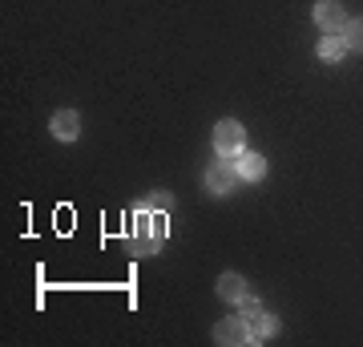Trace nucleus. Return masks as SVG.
Segmentation results:
<instances>
[{
    "instance_id": "12",
    "label": "nucleus",
    "mask_w": 363,
    "mask_h": 347,
    "mask_svg": "<svg viewBox=\"0 0 363 347\" xmlns=\"http://www.w3.org/2000/svg\"><path fill=\"white\" fill-rule=\"evenodd\" d=\"M145 210L166 214V210H169V194H166V190H154V194H150V202H145Z\"/></svg>"
},
{
    "instance_id": "1",
    "label": "nucleus",
    "mask_w": 363,
    "mask_h": 347,
    "mask_svg": "<svg viewBox=\"0 0 363 347\" xmlns=\"http://www.w3.org/2000/svg\"><path fill=\"white\" fill-rule=\"evenodd\" d=\"M242 142H247V133H242V126H238V121H230V117H226V121H218V126H214V145H218L222 158H238V154H242Z\"/></svg>"
},
{
    "instance_id": "6",
    "label": "nucleus",
    "mask_w": 363,
    "mask_h": 347,
    "mask_svg": "<svg viewBox=\"0 0 363 347\" xmlns=\"http://www.w3.org/2000/svg\"><path fill=\"white\" fill-rule=\"evenodd\" d=\"M52 138H61V142H77V133H81V117L73 114V109H61V114L52 117Z\"/></svg>"
},
{
    "instance_id": "9",
    "label": "nucleus",
    "mask_w": 363,
    "mask_h": 347,
    "mask_svg": "<svg viewBox=\"0 0 363 347\" xmlns=\"http://www.w3.org/2000/svg\"><path fill=\"white\" fill-rule=\"evenodd\" d=\"M343 53H347V40L339 37V33H327V37L319 40V57H323V61H331V65H335L339 57H343Z\"/></svg>"
},
{
    "instance_id": "8",
    "label": "nucleus",
    "mask_w": 363,
    "mask_h": 347,
    "mask_svg": "<svg viewBox=\"0 0 363 347\" xmlns=\"http://www.w3.org/2000/svg\"><path fill=\"white\" fill-rule=\"evenodd\" d=\"M218 299H226V303H242V299H247V279L234 275V270H226V275L218 279Z\"/></svg>"
},
{
    "instance_id": "5",
    "label": "nucleus",
    "mask_w": 363,
    "mask_h": 347,
    "mask_svg": "<svg viewBox=\"0 0 363 347\" xmlns=\"http://www.w3.org/2000/svg\"><path fill=\"white\" fill-rule=\"evenodd\" d=\"M247 319V327H250V343H262V339H271L274 331H279V319L274 315H267V311H255V315H242Z\"/></svg>"
},
{
    "instance_id": "10",
    "label": "nucleus",
    "mask_w": 363,
    "mask_h": 347,
    "mask_svg": "<svg viewBox=\"0 0 363 347\" xmlns=\"http://www.w3.org/2000/svg\"><path fill=\"white\" fill-rule=\"evenodd\" d=\"M162 243H166V238H157V234H138V238H133V250H138V255H157Z\"/></svg>"
},
{
    "instance_id": "11",
    "label": "nucleus",
    "mask_w": 363,
    "mask_h": 347,
    "mask_svg": "<svg viewBox=\"0 0 363 347\" xmlns=\"http://www.w3.org/2000/svg\"><path fill=\"white\" fill-rule=\"evenodd\" d=\"M339 37L347 40V49H359L363 53V21H347V28H343Z\"/></svg>"
},
{
    "instance_id": "2",
    "label": "nucleus",
    "mask_w": 363,
    "mask_h": 347,
    "mask_svg": "<svg viewBox=\"0 0 363 347\" xmlns=\"http://www.w3.org/2000/svg\"><path fill=\"white\" fill-rule=\"evenodd\" d=\"M238 166L234 162H214V166L206 170V190L218 194V198H226V194H234V186H238Z\"/></svg>"
},
{
    "instance_id": "7",
    "label": "nucleus",
    "mask_w": 363,
    "mask_h": 347,
    "mask_svg": "<svg viewBox=\"0 0 363 347\" xmlns=\"http://www.w3.org/2000/svg\"><path fill=\"white\" fill-rule=\"evenodd\" d=\"M234 166H238V174H242L247 182H259L262 174H267V158L255 154V150H242V154L234 158Z\"/></svg>"
},
{
    "instance_id": "4",
    "label": "nucleus",
    "mask_w": 363,
    "mask_h": 347,
    "mask_svg": "<svg viewBox=\"0 0 363 347\" xmlns=\"http://www.w3.org/2000/svg\"><path fill=\"white\" fill-rule=\"evenodd\" d=\"M214 339L226 347H238V343H250V327L242 315H230V319H222L218 327H214Z\"/></svg>"
},
{
    "instance_id": "3",
    "label": "nucleus",
    "mask_w": 363,
    "mask_h": 347,
    "mask_svg": "<svg viewBox=\"0 0 363 347\" xmlns=\"http://www.w3.org/2000/svg\"><path fill=\"white\" fill-rule=\"evenodd\" d=\"M315 21H319L323 33H343V28H347V13H343L339 0H319V4H315Z\"/></svg>"
}]
</instances>
